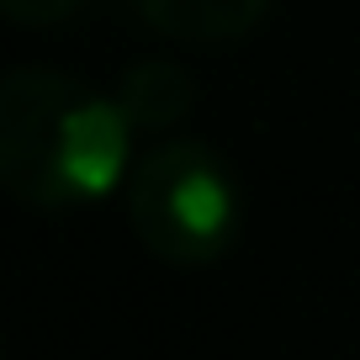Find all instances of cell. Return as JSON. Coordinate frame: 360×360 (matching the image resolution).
<instances>
[{
  "instance_id": "2",
  "label": "cell",
  "mask_w": 360,
  "mask_h": 360,
  "mask_svg": "<svg viewBox=\"0 0 360 360\" xmlns=\"http://www.w3.org/2000/svg\"><path fill=\"white\" fill-rule=\"evenodd\" d=\"M127 223L154 259L180 270L212 265L238 238V180L202 138L148 148L127 175Z\"/></svg>"
},
{
  "instance_id": "1",
  "label": "cell",
  "mask_w": 360,
  "mask_h": 360,
  "mask_svg": "<svg viewBox=\"0 0 360 360\" xmlns=\"http://www.w3.org/2000/svg\"><path fill=\"white\" fill-rule=\"evenodd\" d=\"M133 122L101 90L48 64H22L0 85V180L37 212L101 202L127 175Z\"/></svg>"
},
{
  "instance_id": "4",
  "label": "cell",
  "mask_w": 360,
  "mask_h": 360,
  "mask_svg": "<svg viewBox=\"0 0 360 360\" xmlns=\"http://www.w3.org/2000/svg\"><path fill=\"white\" fill-rule=\"evenodd\" d=\"M117 106L133 122V133H159V127H175L196 106V85L169 58H138L117 79Z\"/></svg>"
},
{
  "instance_id": "5",
  "label": "cell",
  "mask_w": 360,
  "mask_h": 360,
  "mask_svg": "<svg viewBox=\"0 0 360 360\" xmlns=\"http://www.w3.org/2000/svg\"><path fill=\"white\" fill-rule=\"evenodd\" d=\"M85 0H0V11L11 16L16 27H53V22H69Z\"/></svg>"
},
{
  "instance_id": "3",
  "label": "cell",
  "mask_w": 360,
  "mask_h": 360,
  "mask_svg": "<svg viewBox=\"0 0 360 360\" xmlns=\"http://www.w3.org/2000/svg\"><path fill=\"white\" fill-rule=\"evenodd\" d=\"M133 11L180 43H238L259 27L270 0H133Z\"/></svg>"
}]
</instances>
